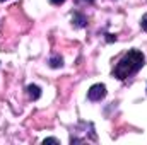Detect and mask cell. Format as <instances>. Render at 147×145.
Wrapping results in <instances>:
<instances>
[{
    "label": "cell",
    "mask_w": 147,
    "mask_h": 145,
    "mask_svg": "<svg viewBox=\"0 0 147 145\" xmlns=\"http://www.w3.org/2000/svg\"><path fill=\"white\" fill-rule=\"evenodd\" d=\"M43 144L46 145V144H60V142H58L57 138H45V140H43Z\"/></svg>",
    "instance_id": "7"
},
{
    "label": "cell",
    "mask_w": 147,
    "mask_h": 145,
    "mask_svg": "<svg viewBox=\"0 0 147 145\" xmlns=\"http://www.w3.org/2000/svg\"><path fill=\"white\" fill-rule=\"evenodd\" d=\"M72 24L75 28H84L86 24H87V19H86V15H82L80 12H75L72 17Z\"/></svg>",
    "instance_id": "3"
},
{
    "label": "cell",
    "mask_w": 147,
    "mask_h": 145,
    "mask_svg": "<svg viewBox=\"0 0 147 145\" xmlns=\"http://www.w3.org/2000/svg\"><path fill=\"white\" fill-rule=\"evenodd\" d=\"M28 94H29V97L33 99V101H36L41 97V89L34 85V84H31V85H28Z\"/></svg>",
    "instance_id": "4"
},
{
    "label": "cell",
    "mask_w": 147,
    "mask_h": 145,
    "mask_svg": "<svg viewBox=\"0 0 147 145\" xmlns=\"http://www.w3.org/2000/svg\"><path fill=\"white\" fill-rule=\"evenodd\" d=\"M0 2H5V0H0Z\"/></svg>",
    "instance_id": "9"
},
{
    "label": "cell",
    "mask_w": 147,
    "mask_h": 145,
    "mask_svg": "<svg viewBox=\"0 0 147 145\" xmlns=\"http://www.w3.org/2000/svg\"><path fill=\"white\" fill-rule=\"evenodd\" d=\"M140 28H142L144 31H147V14L142 17V21H140Z\"/></svg>",
    "instance_id": "6"
},
{
    "label": "cell",
    "mask_w": 147,
    "mask_h": 145,
    "mask_svg": "<svg viewBox=\"0 0 147 145\" xmlns=\"http://www.w3.org/2000/svg\"><path fill=\"white\" fill-rule=\"evenodd\" d=\"M144 62H146V56L142 51L139 50H130L128 53H125L120 62L116 63L113 75L118 79V80H125L128 77H132L134 73H137L142 67H144Z\"/></svg>",
    "instance_id": "1"
},
{
    "label": "cell",
    "mask_w": 147,
    "mask_h": 145,
    "mask_svg": "<svg viewBox=\"0 0 147 145\" xmlns=\"http://www.w3.org/2000/svg\"><path fill=\"white\" fill-rule=\"evenodd\" d=\"M105 96H106V85L105 84H94L87 91V99L89 101H94V103L105 99Z\"/></svg>",
    "instance_id": "2"
},
{
    "label": "cell",
    "mask_w": 147,
    "mask_h": 145,
    "mask_svg": "<svg viewBox=\"0 0 147 145\" xmlns=\"http://www.w3.org/2000/svg\"><path fill=\"white\" fill-rule=\"evenodd\" d=\"M50 2H51L53 5H62V3H63L65 0H50Z\"/></svg>",
    "instance_id": "8"
},
{
    "label": "cell",
    "mask_w": 147,
    "mask_h": 145,
    "mask_svg": "<svg viewBox=\"0 0 147 145\" xmlns=\"http://www.w3.org/2000/svg\"><path fill=\"white\" fill-rule=\"evenodd\" d=\"M63 65V60H62V56H58V55H55L51 60H50V67L51 68H60Z\"/></svg>",
    "instance_id": "5"
}]
</instances>
